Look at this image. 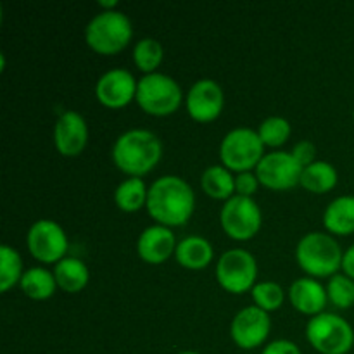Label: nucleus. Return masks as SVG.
I'll use <instances>...</instances> for the list:
<instances>
[{
  "label": "nucleus",
  "instance_id": "obj_1",
  "mask_svg": "<svg viewBox=\"0 0 354 354\" xmlns=\"http://www.w3.org/2000/svg\"><path fill=\"white\" fill-rule=\"evenodd\" d=\"M149 216L162 227H182L192 218L196 209V196L189 182L176 175H166L149 187Z\"/></svg>",
  "mask_w": 354,
  "mask_h": 354
},
{
  "label": "nucleus",
  "instance_id": "obj_2",
  "mask_svg": "<svg viewBox=\"0 0 354 354\" xmlns=\"http://www.w3.org/2000/svg\"><path fill=\"white\" fill-rule=\"evenodd\" d=\"M162 158V144L156 133L133 128L116 138L113 145V161L128 178H142L158 166Z\"/></svg>",
  "mask_w": 354,
  "mask_h": 354
},
{
  "label": "nucleus",
  "instance_id": "obj_3",
  "mask_svg": "<svg viewBox=\"0 0 354 354\" xmlns=\"http://www.w3.org/2000/svg\"><path fill=\"white\" fill-rule=\"evenodd\" d=\"M133 38L130 17L121 10H100L85 28V41L100 55H114L124 50Z\"/></svg>",
  "mask_w": 354,
  "mask_h": 354
},
{
  "label": "nucleus",
  "instance_id": "obj_4",
  "mask_svg": "<svg viewBox=\"0 0 354 354\" xmlns=\"http://www.w3.org/2000/svg\"><path fill=\"white\" fill-rule=\"evenodd\" d=\"M341 245L332 235L324 232H310L296 248L297 265L311 277H334L342 268Z\"/></svg>",
  "mask_w": 354,
  "mask_h": 354
},
{
  "label": "nucleus",
  "instance_id": "obj_5",
  "mask_svg": "<svg viewBox=\"0 0 354 354\" xmlns=\"http://www.w3.org/2000/svg\"><path fill=\"white\" fill-rule=\"evenodd\" d=\"M137 104L145 114L151 116H169L182 106L183 92L176 80L162 73L144 75L138 80Z\"/></svg>",
  "mask_w": 354,
  "mask_h": 354
},
{
  "label": "nucleus",
  "instance_id": "obj_6",
  "mask_svg": "<svg viewBox=\"0 0 354 354\" xmlns=\"http://www.w3.org/2000/svg\"><path fill=\"white\" fill-rule=\"evenodd\" d=\"M265 145L258 131L251 128H234L223 137L220 145L221 165L232 173H245L258 168L265 158Z\"/></svg>",
  "mask_w": 354,
  "mask_h": 354
},
{
  "label": "nucleus",
  "instance_id": "obj_7",
  "mask_svg": "<svg viewBox=\"0 0 354 354\" xmlns=\"http://www.w3.org/2000/svg\"><path fill=\"white\" fill-rule=\"evenodd\" d=\"M308 342L322 354H348L354 346V330L335 313H320L306 325Z\"/></svg>",
  "mask_w": 354,
  "mask_h": 354
},
{
  "label": "nucleus",
  "instance_id": "obj_8",
  "mask_svg": "<svg viewBox=\"0 0 354 354\" xmlns=\"http://www.w3.org/2000/svg\"><path fill=\"white\" fill-rule=\"evenodd\" d=\"M214 275L221 289L227 290L228 294L241 296L252 290V287L256 286L258 263L254 256L245 249H230L218 259Z\"/></svg>",
  "mask_w": 354,
  "mask_h": 354
},
{
  "label": "nucleus",
  "instance_id": "obj_9",
  "mask_svg": "<svg viewBox=\"0 0 354 354\" xmlns=\"http://www.w3.org/2000/svg\"><path fill=\"white\" fill-rule=\"evenodd\" d=\"M221 228L230 239L239 242L251 241L263 225V213L252 197L234 196L220 211Z\"/></svg>",
  "mask_w": 354,
  "mask_h": 354
},
{
  "label": "nucleus",
  "instance_id": "obj_10",
  "mask_svg": "<svg viewBox=\"0 0 354 354\" xmlns=\"http://www.w3.org/2000/svg\"><path fill=\"white\" fill-rule=\"evenodd\" d=\"M26 244L31 256L45 265H57L66 258L69 248L64 228L54 220L35 221L28 230Z\"/></svg>",
  "mask_w": 354,
  "mask_h": 354
},
{
  "label": "nucleus",
  "instance_id": "obj_11",
  "mask_svg": "<svg viewBox=\"0 0 354 354\" xmlns=\"http://www.w3.org/2000/svg\"><path fill=\"white\" fill-rule=\"evenodd\" d=\"M303 166L294 159L290 152H268L256 168L259 183L272 190H289L299 185Z\"/></svg>",
  "mask_w": 354,
  "mask_h": 354
},
{
  "label": "nucleus",
  "instance_id": "obj_12",
  "mask_svg": "<svg viewBox=\"0 0 354 354\" xmlns=\"http://www.w3.org/2000/svg\"><path fill=\"white\" fill-rule=\"evenodd\" d=\"M272 318L258 306H248L239 311L230 324V337L241 349H256L268 339Z\"/></svg>",
  "mask_w": 354,
  "mask_h": 354
},
{
  "label": "nucleus",
  "instance_id": "obj_13",
  "mask_svg": "<svg viewBox=\"0 0 354 354\" xmlns=\"http://www.w3.org/2000/svg\"><path fill=\"white\" fill-rule=\"evenodd\" d=\"M187 113L194 121L211 123L218 120L225 106L223 88L218 82L203 78L190 86L185 97Z\"/></svg>",
  "mask_w": 354,
  "mask_h": 354
},
{
  "label": "nucleus",
  "instance_id": "obj_14",
  "mask_svg": "<svg viewBox=\"0 0 354 354\" xmlns=\"http://www.w3.org/2000/svg\"><path fill=\"white\" fill-rule=\"evenodd\" d=\"M138 82L128 69L114 68L104 73L95 85L97 100L109 109H121L137 99Z\"/></svg>",
  "mask_w": 354,
  "mask_h": 354
},
{
  "label": "nucleus",
  "instance_id": "obj_15",
  "mask_svg": "<svg viewBox=\"0 0 354 354\" xmlns=\"http://www.w3.org/2000/svg\"><path fill=\"white\" fill-rule=\"evenodd\" d=\"M88 144V127L76 111H64L54 127V145L64 158H76Z\"/></svg>",
  "mask_w": 354,
  "mask_h": 354
},
{
  "label": "nucleus",
  "instance_id": "obj_16",
  "mask_svg": "<svg viewBox=\"0 0 354 354\" xmlns=\"http://www.w3.org/2000/svg\"><path fill=\"white\" fill-rule=\"evenodd\" d=\"M175 234L171 228L162 225H152L140 234L137 241V252L142 261L149 265H161L176 251Z\"/></svg>",
  "mask_w": 354,
  "mask_h": 354
},
{
  "label": "nucleus",
  "instance_id": "obj_17",
  "mask_svg": "<svg viewBox=\"0 0 354 354\" xmlns=\"http://www.w3.org/2000/svg\"><path fill=\"white\" fill-rule=\"evenodd\" d=\"M290 304L296 308L299 313L308 315V317H317L324 313L325 306L328 303L327 287L322 286L317 279L304 277L292 282L289 289Z\"/></svg>",
  "mask_w": 354,
  "mask_h": 354
},
{
  "label": "nucleus",
  "instance_id": "obj_18",
  "mask_svg": "<svg viewBox=\"0 0 354 354\" xmlns=\"http://www.w3.org/2000/svg\"><path fill=\"white\" fill-rule=\"evenodd\" d=\"M175 258L180 266L187 270H204L214 258V249L207 239L201 235H189L176 245Z\"/></svg>",
  "mask_w": 354,
  "mask_h": 354
},
{
  "label": "nucleus",
  "instance_id": "obj_19",
  "mask_svg": "<svg viewBox=\"0 0 354 354\" xmlns=\"http://www.w3.org/2000/svg\"><path fill=\"white\" fill-rule=\"evenodd\" d=\"M324 225L332 235L354 234V196H341L332 201L324 213Z\"/></svg>",
  "mask_w": 354,
  "mask_h": 354
},
{
  "label": "nucleus",
  "instance_id": "obj_20",
  "mask_svg": "<svg viewBox=\"0 0 354 354\" xmlns=\"http://www.w3.org/2000/svg\"><path fill=\"white\" fill-rule=\"evenodd\" d=\"M54 277L57 287L68 294H78L86 287L90 280V272L85 263L78 258L66 256L55 265Z\"/></svg>",
  "mask_w": 354,
  "mask_h": 354
},
{
  "label": "nucleus",
  "instance_id": "obj_21",
  "mask_svg": "<svg viewBox=\"0 0 354 354\" xmlns=\"http://www.w3.org/2000/svg\"><path fill=\"white\" fill-rule=\"evenodd\" d=\"M201 187L211 199L227 203L235 196V176L225 166H209L207 169H204L203 176H201Z\"/></svg>",
  "mask_w": 354,
  "mask_h": 354
},
{
  "label": "nucleus",
  "instance_id": "obj_22",
  "mask_svg": "<svg viewBox=\"0 0 354 354\" xmlns=\"http://www.w3.org/2000/svg\"><path fill=\"white\" fill-rule=\"evenodd\" d=\"M337 180V169L330 162L315 161L303 169L299 185L311 194H327L335 189Z\"/></svg>",
  "mask_w": 354,
  "mask_h": 354
},
{
  "label": "nucleus",
  "instance_id": "obj_23",
  "mask_svg": "<svg viewBox=\"0 0 354 354\" xmlns=\"http://www.w3.org/2000/svg\"><path fill=\"white\" fill-rule=\"evenodd\" d=\"M19 287L24 296H28L30 299L45 301L54 296L57 282H55L54 272H48L47 268H41V266H35V268L24 272Z\"/></svg>",
  "mask_w": 354,
  "mask_h": 354
},
{
  "label": "nucleus",
  "instance_id": "obj_24",
  "mask_svg": "<svg viewBox=\"0 0 354 354\" xmlns=\"http://www.w3.org/2000/svg\"><path fill=\"white\" fill-rule=\"evenodd\" d=\"M149 189L142 178H127L118 185L114 203L123 213H137L147 206Z\"/></svg>",
  "mask_w": 354,
  "mask_h": 354
},
{
  "label": "nucleus",
  "instance_id": "obj_25",
  "mask_svg": "<svg viewBox=\"0 0 354 354\" xmlns=\"http://www.w3.org/2000/svg\"><path fill=\"white\" fill-rule=\"evenodd\" d=\"M162 57H165V48H162L161 41H158L156 38L145 37L135 44L133 62L145 75L158 73L156 69L161 66Z\"/></svg>",
  "mask_w": 354,
  "mask_h": 354
},
{
  "label": "nucleus",
  "instance_id": "obj_26",
  "mask_svg": "<svg viewBox=\"0 0 354 354\" xmlns=\"http://www.w3.org/2000/svg\"><path fill=\"white\" fill-rule=\"evenodd\" d=\"M23 259L10 245H0V290L9 292L23 279Z\"/></svg>",
  "mask_w": 354,
  "mask_h": 354
},
{
  "label": "nucleus",
  "instance_id": "obj_27",
  "mask_svg": "<svg viewBox=\"0 0 354 354\" xmlns=\"http://www.w3.org/2000/svg\"><path fill=\"white\" fill-rule=\"evenodd\" d=\"M258 135L265 147H282L290 137V123L282 116H270L263 120L258 127Z\"/></svg>",
  "mask_w": 354,
  "mask_h": 354
},
{
  "label": "nucleus",
  "instance_id": "obj_28",
  "mask_svg": "<svg viewBox=\"0 0 354 354\" xmlns=\"http://www.w3.org/2000/svg\"><path fill=\"white\" fill-rule=\"evenodd\" d=\"M251 296L252 301H254V306L261 308L266 313L280 310L283 301H286V292H283V289L277 282H272V280H265V282L256 283L251 290Z\"/></svg>",
  "mask_w": 354,
  "mask_h": 354
},
{
  "label": "nucleus",
  "instance_id": "obj_29",
  "mask_svg": "<svg viewBox=\"0 0 354 354\" xmlns=\"http://www.w3.org/2000/svg\"><path fill=\"white\" fill-rule=\"evenodd\" d=\"M328 301L339 310H349L354 306V280L344 273L330 277L327 283Z\"/></svg>",
  "mask_w": 354,
  "mask_h": 354
},
{
  "label": "nucleus",
  "instance_id": "obj_30",
  "mask_svg": "<svg viewBox=\"0 0 354 354\" xmlns=\"http://www.w3.org/2000/svg\"><path fill=\"white\" fill-rule=\"evenodd\" d=\"M259 187V180L256 173L245 171L235 176V196L252 197Z\"/></svg>",
  "mask_w": 354,
  "mask_h": 354
},
{
  "label": "nucleus",
  "instance_id": "obj_31",
  "mask_svg": "<svg viewBox=\"0 0 354 354\" xmlns=\"http://www.w3.org/2000/svg\"><path fill=\"white\" fill-rule=\"evenodd\" d=\"M290 154L294 156V159H296L303 168H306V166L313 165V162L317 161V147H315L313 142L310 140L297 142Z\"/></svg>",
  "mask_w": 354,
  "mask_h": 354
},
{
  "label": "nucleus",
  "instance_id": "obj_32",
  "mask_svg": "<svg viewBox=\"0 0 354 354\" xmlns=\"http://www.w3.org/2000/svg\"><path fill=\"white\" fill-rule=\"evenodd\" d=\"M263 354H303L301 353L299 346L292 341H287V339H279V341H273L263 349Z\"/></svg>",
  "mask_w": 354,
  "mask_h": 354
},
{
  "label": "nucleus",
  "instance_id": "obj_33",
  "mask_svg": "<svg viewBox=\"0 0 354 354\" xmlns=\"http://www.w3.org/2000/svg\"><path fill=\"white\" fill-rule=\"evenodd\" d=\"M342 272H344L346 277L354 280V244L351 248L346 249L344 256H342Z\"/></svg>",
  "mask_w": 354,
  "mask_h": 354
},
{
  "label": "nucleus",
  "instance_id": "obj_34",
  "mask_svg": "<svg viewBox=\"0 0 354 354\" xmlns=\"http://www.w3.org/2000/svg\"><path fill=\"white\" fill-rule=\"evenodd\" d=\"M178 354H201V353H196V351H182V353H178Z\"/></svg>",
  "mask_w": 354,
  "mask_h": 354
},
{
  "label": "nucleus",
  "instance_id": "obj_35",
  "mask_svg": "<svg viewBox=\"0 0 354 354\" xmlns=\"http://www.w3.org/2000/svg\"><path fill=\"white\" fill-rule=\"evenodd\" d=\"M353 120H354V109H353Z\"/></svg>",
  "mask_w": 354,
  "mask_h": 354
}]
</instances>
